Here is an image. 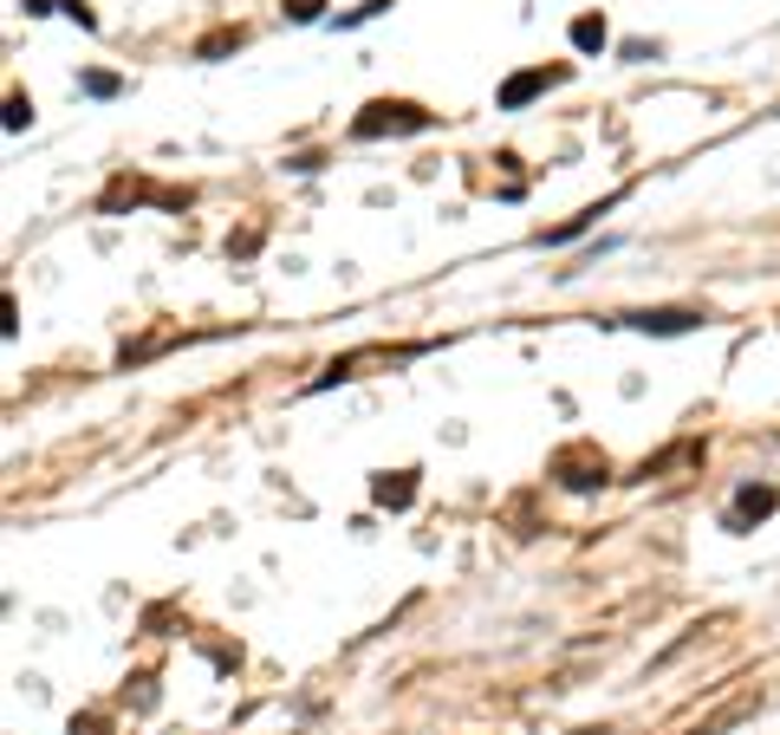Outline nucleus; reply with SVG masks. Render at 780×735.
Returning <instances> with one entry per match:
<instances>
[{"instance_id":"obj_5","label":"nucleus","mask_w":780,"mask_h":735,"mask_svg":"<svg viewBox=\"0 0 780 735\" xmlns=\"http://www.w3.org/2000/svg\"><path fill=\"white\" fill-rule=\"evenodd\" d=\"M625 326L631 332H657V339H677V332L710 326V312H696V306H657V312H625Z\"/></svg>"},{"instance_id":"obj_14","label":"nucleus","mask_w":780,"mask_h":735,"mask_svg":"<svg viewBox=\"0 0 780 735\" xmlns=\"http://www.w3.org/2000/svg\"><path fill=\"white\" fill-rule=\"evenodd\" d=\"M72 735H111V723L91 710V716H72Z\"/></svg>"},{"instance_id":"obj_13","label":"nucleus","mask_w":780,"mask_h":735,"mask_svg":"<svg viewBox=\"0 0 780 735\" xmlns=\"http://www.w3.org/2000/svg\"><path fill=\"white\" fill-rule=\"evenodd\" d=\"M326 13V0H286V20L293 26H306V20H319Z\"/></svg>"},{"instance_id":"obj_15","label":"nucleus","mask_w":780,"mask_h":735,"mask_svg":"<svg viewBox=\"0 0 780 735\" xmlns=\"http://www.w3.org/2000/svg\"><path fill=\"white\" fill-rule=\"evenodd\" d=\"M59 7H66V13H72V20H78V26H85V33H98V13H91L85 0H59Z\"/></svg>"},{"instance_id":"obj_1","label":"nucleus","mask_w":780,"mask_h":735,"mask_svg":"<svg viewBox=\"0 0 780 735\" xmlns=\"http://www.w3.org/2000/svg\"><path fill=\"white\" fill-rule=\"evenodd\" d=\"M436 111H424L417 98H371L364 111L352 118V138L358 144H377V138H410V131H429Z\"/></svg>"},{"instance_id":"obj_12","label":"nucleus","mask_w":780,"mask_h":735,"mask_svg":"<svg viewBox=\"0 0 780 735\" xmlns=\"http://www.w3.org/2000/svg\"><path fill=\"white\" fill-rule=\"evenodd\" d=\"M78 85H85L91 98H118V91H124V78H118V73H85Z\"/></svg>"},{"instance_id":"obj_7","label":"nucleus","mask_w":780,"mask_h":735,"mask_svg":"<svg viewBox=\"0 0 780 735\" xmlns=\"http://www.w3.org/2000/svg\"><path fill=\"white\" fill-rule=\"evenodd\" d=\"M567 33H572V46H579V53H605V46H612V26H605V13H579Z\"/></svg>"},{"instance_id":"obj_10","label":"nucleus","mask_w":780,"mask_h":735,"mask_svg":"<svg viewBox=\"0 0 780 735\" xmlns=\"http://www.w3.org/2000/svg\"><path fill=\"white\" fill-rule=\"evenodd\" d=\"M33 124V98L26 91H7V131H26Z\"/></svg>"},{"instance_id":"obj_6","label":"nucleus","mask_w":780,"mask_h":735,"mask_svg":"<svg viewBox=\"0 0 780 735\" xmlns=\"http://www.w3.org/2000/svg\"><path fill=\"white\" fill-rule=\"evenodd\" d=\"M371 502L391 508V515H404V508L417 502V469H377V475H371Z\"/></svg>"},{"instance_id":"obj_11","label":"nucleus","mask_w":780,"mask_h":735,"mask_svg":"<svg viewBox=\"0 0 780 735\" xmlns=\"http://www.w3.org/2000/svg\"><path fill=\"white\" fill-rule=\"evenodd\" d=\"M397 0H358L352 13H339V26H364V20H377V13H391Z\"/></svg>"},{"instance_id":"obj_8","label":"nucleus","mask_w":780,"mask_h":735,"mask_svg":"<svg viewBox=\"0 0 780 735\" xmlns=\"http://www.w3.org/2000/svg\"><path fill=\"white\" fill-rule=\"evenodd\" d=\"M248 46V26H215L196 40V59H221V53H241Z\"/></svg>"},{"instance_id":"obj_2","label":"nucleus","mask_w":780,"mask_h":735,"mask_svg":"<svg viewBox=\"0 0 780 735\" xmlns=\"http://www.w3.org/2000/svg\"><path fill=\"white\" fill-rule=\"evenodd\" d=\"M553 482L572 489V495H592V489L612 482V462H605L598 442H567V449H553Z\"/></svg>"},{"instance_id":"obj_3","label":"nucleus","mask_w":780,"mask_h":735,"mask_svg":"<svg viewBox=\"0 0 780 735\" xmlns=\"http://www.w3.org/2000/svg\"><path fill=\"white\" fill-rule=\"evenodd\" d=\"M567 78H572V66H527V73H514L495 91V105H501V111H527L540 91H553V85H567Z\"/></svg>"},{"instance_id":"obj_4","label":"nucleus","mask_w":780,"mask_h":735,"mask_svg":"<svg viewBox=\"0 0 780 735\" xmlns=\"http://www.w3.org/2000/svg\"><path fill=\"white\" fill-rule=\"evenodd\" d=\"M774 508H780L774 482H748V489H735V508L722 515V527H728V534H748V527H761Z\"/></svg>"},{"instance_id":"obj_16","label":"nucleus","mask_w":780,"mask_h":735,"mask_svg":"<svg viewBox=\"0 0 780 735\" xmlns=\"http://www.w3.org/2000/svg\"><path fill=\"white\" fill-rule=\"evenodd\" d=\"M20 7H26V13H33V20H40V13H53V7H59V0H20Z\"/></svg>"},{"instance_id":"obj_9","label":"nucleus","mask_w":780,"mask_h":735,"mask_svg":"<svg viewBox=\"0 0 780 735\" xmlns=\"http://www.w3.org/2000/svg\"><path fill=\"white\" fill-rule=\"evenodd\" d=\"M612 202H618V196H612ZM612 202H592V209H579V216H572V221H560V228H547V234H540V241H547V248H567L572 234H585V228H592V221L605 216V209H612Z\"/></svg>"}]
</instances>
